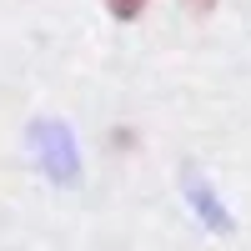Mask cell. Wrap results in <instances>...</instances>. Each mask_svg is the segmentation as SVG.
<instances>
[{"mask_svg":"<svg viewBox=\"0 0 251 251\" xmlns=\"http://www.w3.org/2000/svg\"><path fill=\"white\" fill-rule=\"evenodd\" d=\"M151 5V0H106L111 20H121V25H131V20H141V10Z\"/></svg>","mask_w":251,"mask_h":251,"instance_id":"1","label":"cell"}]
</instances>
